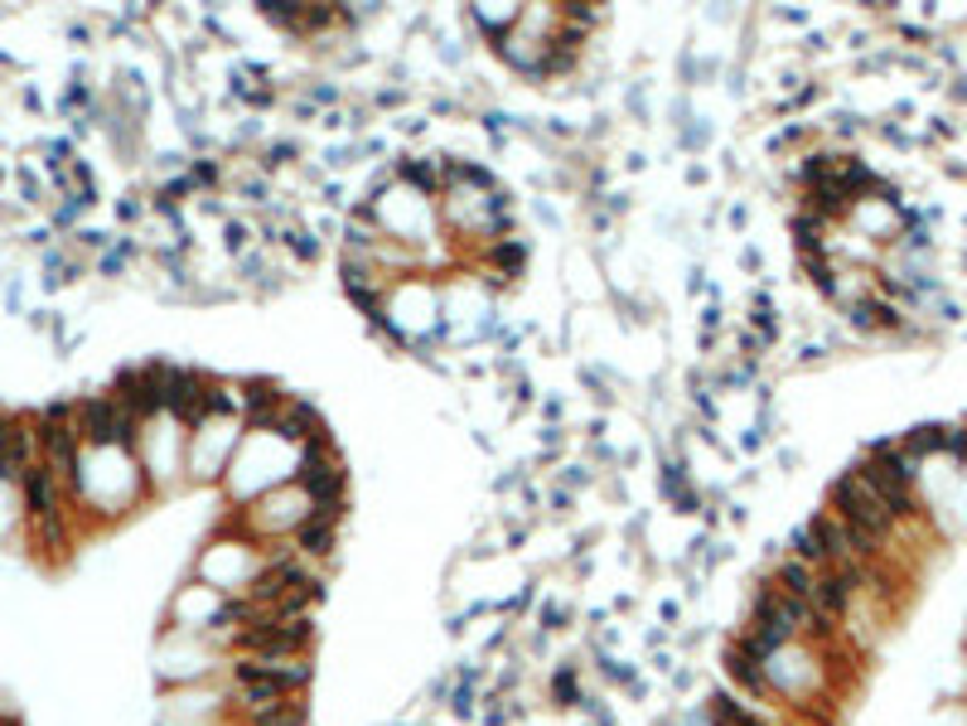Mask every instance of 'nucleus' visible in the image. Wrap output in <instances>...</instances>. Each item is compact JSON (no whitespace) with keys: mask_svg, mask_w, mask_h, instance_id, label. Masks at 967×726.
Wrapping results in <instances>:
<instances>
[{"mask_svg":"<svg viewBox=\"0 0 967 726\" xmlns=\"http://www.w3.org/2000/svg\"><path fill=\"white\" fill-rule=\"evenodd\" d=\"M290 548H296L305 562H320V557H334L339 548V524H329V518H305V524L290 532Z\"/></svg>","mask_w":967,"mask_h":726,"instance_id":"obj_4","label":"nucleus"},{"mask_svg":"<svg viewBox=\"0 0 967 726\" xmlns=\"http://www.w3.org/2000/svg\"><path fill=\"white\" fill-rule=\"evenodd\" d=\"M726 678L740 688L750 702H774V688H769V673H765V663L755 659V653H745L736 639L726 645Z\"/></svg>","mask_w":967,"mask_h":726,"instance_id":"obj_3","label":"nucleus"},{"mask_svg":"<svg viewBox=\"0 0 967 726\" xmlns=\"http://www.w3.org/2000/svg\"><path fill=\"white\" fill-rule=\"evenodd\" d=\"M567 620H571L567 605H552V601L542 605V629H567Z\"/></svg>","mask_w":967,"mask_h":726,"instance_id":"obj_7","label":"nucleus"},{"mask_svg":"<svg viewBox=\"0 0 967 726\" xmlns=\"http://www.w3.org/2000/svg\"><path fill=\"white\" fill-rule=\"evenodd\" d=\"M296 490L305 494L315 518H329L339 524L344 518V490H349V475L339 465V455L329 451V441H315L300 451V465H296Z\"/></svg>","mask_w":967,"mask_h":726,"instance_id":"obj_1","label":"nucleus"},{"mask_svg":"<svg viewBox=\"0 0 967 726\" xmlns=\"http://www.w3.org/2000/svg\"><path fill=\"white\" fill-rule=\"evenodd\" d=\"M547 697H552V707H561V712H567V707H581V702L591 697V693L581 688V669H576V663H561V669H552Z\"/></svg>","mask_w":967,"mask_h":726,"instance_id":"obj_6","label":"nucleus"},{"mask_svg":"<svg viewBox=\"0 0 967 726\" xmlns=\"http://www.w3.org/2000/svg\"><path fill=\"white\" fill-rule=\"evenodd\" d=\"M832 514H837L851 532H866V538L886 542V548H890V538H895V528H900L895 514L876 499V490L856 475V470H847V475L832 484Z\"/></svg>","mask_w":967,"mask_h":726,"instance_id":"obj_2","label":"nucleus"},{"mask_svg":"<svg viewBox=\"0 0 967 726\" xmlns=\"http://www.w3.org/2000/svg\"><path fill=\"white\" fill-rule=\"evenodd\" d=\"M774 581H779V591H789V596L813 601V591H817V566L803 562V557H793V552H783L779 566H774Z\"/></svg>","mask_w":967,"mask_h":726,"instance_id":"obj_5","label":"nucleus"}]
</instances>
